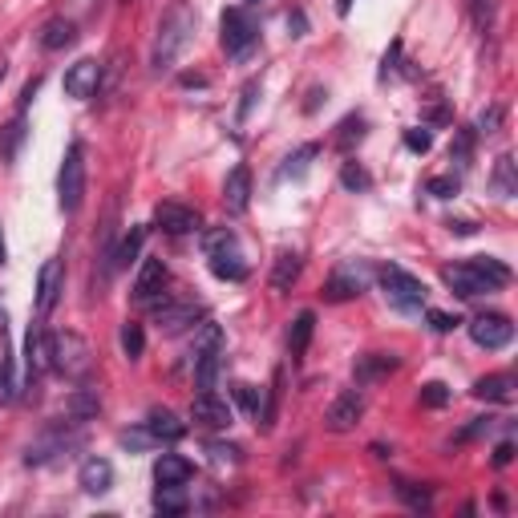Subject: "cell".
Wrapping results in <instances>:
<instances>
[{
    "mask_svg": "<svg viewBox=\"0 0 518 518\" xmlns=\"http://www.w3.org/2000/svg\"><path fill=\"white\" fill-rule=\"evenodd\" d=\"M195 29H199V13L190 8V0H174L162 13V21H158L154 49H150V69L154 73L174 69V61H179V57L187 53V45L195 41Z\"/></svg>",
    "mask_w": 518,
    "mask_h": 518,
    "instance_id": "cell-1",
    "label": "cell"
},
{
    "mask_svg": "<svg viewBox=\"0 0 518 518\" xmlns=\"http://www.w3.org/2000/svg\"><path fill=\"white\" fill-rule=\"evenodd\" d=\"M49 353H53V365L65 373L69 381H86L89 369H94V348H89L86 337L61 328L53 340H49Z\"/></svg>",
    "mask_w": 518,
    "mask_h": 518,
    "instance_id": "cell-2",
    "label": "cell"
},
{
    "mask_svg": "<svg viewBox=\"0 0 518 518\" xmlns=\"http://www.w3.org/2000/svg\"><path fill=\"white\" fill-rule=\"evenodd\" d=\"M377 280H381V288H385V300L397 312H421L425 308V283L417 280V275H409L405 267H397V264H385L377 272Z\"/></svg>",
    "mask_w": 518,
    "mask_h": 518,
    "instance_id": "cell-3",
    "label": "cell"
},
{
    "mask_svg": "<svg viewBox=\"0 0 518 518\" xmlns=\"http://www.w3.org/2000/svg\"><path fill=\"white\" fill-rule=\"evenodd\" d=\"M203 247H207V259H211V272L219 275V280H247V264H244V255H239V239L231 227L207 231Z\"/></svg>",
    "mask_w": 518,
    "mask_h": 518,
    "instance_id": "cell-4",
    "label": "cell"
},
{
    "mask_svg": "<svg viewBox=\"0 0 518 518\" xmlns=\"http://www.w3.org/2000/svg\"><path fill=\"white\" fill-rule=\"evenodd\" d=\"M81 441H86L81 421L53 425V430H45L41 438H32V446L24 449V462H29V466H45V462H53L57 454H69V449H78Z\"/></svg>",
    "mask_w": 518,
    "mask_h": 518,
    "instance_id": "cell-5",
    "label": "cell"
},
{
    "mask_svg": "<svg viewBox=\"0 0 518 518\" xmlns=\"http://www.w3.org/2000/svg\"><path fill=\"white\" fill-rule=\"evenodd\" d=\"M57 199H61V211L69 215L86 199V150H81V142H69V150H65L61 174H57Z\"/></svg>",
    "mask_w": 518,
    "mask_h": 518,
    "instance_id": "cell-6",
    "label": "cell"
},
{
    "mask_svg": "<svg viewBox=\"0 0 518 518\" xmlns=\"http://www.w3.org/2000/svg\"><path fill=\"white\" fill-rule=\"evenodd\" d=\"M255 45H259L255 16L247 13V8H227V13H223V49H227V57L244 61Z\"/></svg>",
    "mask_w": 518,
    "mask_h": 518,
    "instance_id": "cell-7",
    "label": "cell"
},
{
    "mask_svg": "<svg viewBox=\"0 0 518 518\" xmlns=\"http://www.w3.org/2000/svg\"><path fill=\"white\" fill-rule=\"evenodd\" d=\"M470 340L478 348L498 353V348H506L514 340V324L506 320L503 312H482V316H474V324H470Z\"/></svg>",
    "mask_w": 518,
    "mask_h": 518,
    "instance_id": "cell-8",
    "label": "cell"
},
{
    "mask_svg": "<svg viewBox=\"0 0 518 518\" xmlns=\"http://www.w3.org/2000/svg\"><path fill=\"white\" fill-rule=\"evenodd\" d=\"M162 288H166V264H162V259H154V255L142 259L138 280H134V300L146 304V308H162L166 304Z\"/></svg>",
    "mask_w": 518,
    "mask_h": 518,
    "instance_id": "cell-9",
    "label": "cell"
},
{
    "mask_svg": "<svg viewBox=\"0 0 518 518\" xmlns=\"http://www.w3.org/2000/svg\"><path fill=\"white\" fill-rule=\"evenodd\" d=\"M365 283H369V272H365L361 264H340L337 272L328 275V283H324V300H328V304H345V300L361 296Z\"/></svg>",
    "mask_w": 518,
    "mask_h": 518,
    "instance_id": "cell-10",
    "label": "cell"
},
{
    "mask_svg": "<svg viewBox=\"0 0 518 518\" xmlns=\"http://www.w3.org/2000/svg\"><path fill=\"white\" fill-rule=\"evenodd\" d=\"M154 227L179 239V236H195V231L203 227V219H199L195 207H182V203H158V207H154Z\"/></svg>",
    "mask_w": 518,
    "mask_h": 518,
    "instance_id": "cell-11",
    "label": "cell"
},
{
    "mask_svg": "<svg viewBox=\"0 0 518 518\" xmlns=\"http://www.w3.org/2000/svg\"><path fill=\"white\" fill-rule=\"evenodd\" d=\"M365 413V397L356 389H345L337 401L328 405V413H324V425H328L332 433H348L356 421H361Z\"/></svg>",
    "mask_w": 518,
    "mask_h": 518,
    "instance_id": "cell-12",
    "label": "cell"
},
{
    "mask_svg": "<svg viewBox=\"0 0 518 518\" xmlns=\"http://www.w3.org/2000/svg\"><path fill=\"white\" fill-rule=\"evenodd\" d=\"M97 81H102V65H97L94 57H81V61H73L69 69H65V94L86 102V97L97 94Z\"/></svg>",
    "mask_w": 518,
    "mask_h": 518,
    "instance_id": "cell-13",
    "label": "cell"
},
{
    "mask_svg": "<svg viewBox=\"0 0 518 518\" xmlns=\"http://www.w3.org/2000/svg\"><path fill=\"white\" fill-rule=\"evenodd\" d=\"M190 417H195V425H203V430H227V425L236 421L231 405L223 397H215V389L211 393H199L195 405H190Z\"/></svg>",
    "mask_w": 518,
    "mask_h": 518,
    "instance_id": "cell-14",
    "label": "cell"
},
{
    "mask_svg": "<svg viewBox=\"0 0 518 518\" xmlns=\"http://www.w3.org/2000/svg\"><path fill=\"white\" fill-rule=\"evenodd\" d=\"M65 291V267H61V259H45L41 264V272H37V312L41 316H49L53 312V304H57V296Z\"/></svg>",
    "mask_w": 518,
    "mask_h": 518,
    "instance_id": "cell-15",
    "label": "cell"
},
{
    "mask_svg": "<svg viewBox=\"0 0 518 518\" xmlns=\"http://www.w3.org/2000/svg\"><path fill=\"white\" fill-rule=\"evenodd\" d=\"M53 365V353H49V337L41 324H32L29 337H24V377H29V385L41 377V373Z\"/></svg>",
    "mask_w": 518,
    "mask_h": 518,
    "instance_id": "cell-16",
    "label": "cell"
},
{
    "mask_svg": "<svg viewBox=\"0 0 518 518\" xmlns=\"http://www.w3.org/2000/svg\"><path fill=\"white\" fill-rule=\"evenodd\" d=\"M441 280L449 283V291H458L462 300H474V296H482V291H490V283L482 280L478 272H474V264L466 259V264H449V267H441Z\"/></svg>",
    "mask_w": 518,
    "mask_h": 518,
    "instance_id": "cell-17",
    "label": "cell"
},
{
    "mask_svg": "<svg viewBox=\"0 0 518 518\" xmlns=\"http://www.w3.org/2000/svg\"><path fill=\"white\" fill-rule=\"evenodd\" d=\"M247 203H252V171L236 166L227 174V182H223V207H227V215H244Z\"/></svg>",
    "mask_w": 518,
    "mask_h": 518,
    "instance_id": "cell-18",
    "label": "cell"
},
{
    "mask_svg": "<svg viewBox=\"0 0 518 518\" xmlns=\"http://www.w3.org/2000/svg\"><path fill=\"white\" fill-rule=\"evenodd\" d=\"M190 478H195V466H190L182 454H162L154 462V482L158 486H187Z\"/></svg>",
    "mask_w": 518,
    "mask_h": 518,
    "instance_id": "cell-19",
    "label": "cell"
},
{
    "mask_svg": "<svg viewBox=\"0 0 518 518\" xmlns=\"http://www.w3.org/2000/svg\"><path fill=\"white\" fill-rule=\"evenodd\" d=\"M78 486L86 490V495H106V490L114 486V466L106 462V458H89V462H81Z\"/></svg>",
    "mask_w": 518,
    "mask_h": 518,
    "instance_id": "cell-20",
    "label": "cell"
},
{
    "mask_svg": "<svg viewBox=\"0 0 518 518\" xmlns=\"http://www.w3.org/2000/svg\"><path fill=\"white\" fill-rule=\"evenodd\" d=\"M199 316L203 312H199L195 304H171V300H166V304L158 308V328H162L166 337H179V332H187Z\"/></svg>",
    "mask_w": 518,
    "mask_h": 518,
    "instance_id": "cell-21",
    "label": "cell"
},
{
    "mask_svg": "<svg viewBox=\"0 0 518 518\" xmlns=\"http://www.w3.org/2000/svg\"><path fill=\"white\" fill-rule=\"evenodd\" d=\"M146 430L154 433L158 446H162V441L171 446V441H182V438H187V421H179L171 409H154V413L146 417Z\"/></svg>",
    "mask_w": 518,
    "mask_h": 518,
    "instance_id": "cell-22",
    "label": "cell"
},
{
    "mask_svg": "<svg viewBox=\"0 0 518 518\" xmlns=\"http://www.w3.org/2000/svg\"><path fill=\"white\" fill-rule=\"evenodd\" d=\"M73 41H78V29H73L69 16H53V21L41 24V49H49V53H57V49H69Z\"/></svg>",
    "mask_w": 518,
    "mask_h": 518,
    "instance_id": "cell-23",
    "label": "cell"
},
{
    "mask_svg": "<svg viewBox=\"0 0 518 518\" xmlns=\"http://www.w3.org/2000/svg\"><path fill=\"white\" fill-rule=\"evenodd\" d=\"M300 272H304V259H300V252H280V255H275V267H272V288L275 291H291V283L300 280Z\"/></svg>",
    "mask_w": 518,
    "mask_h": 518,
    "instance_id": "cell-24",
    "label": "cell"
},
{
    "mask_svg": "<svg viewBox=\"0 0 518 518\" xmlns=\"http://www.w3.org/2000/svg\"><path fill=\"white\" fill-rule=\"evenodd\" d=\"M393 369H397V356L393 353H369V356L356 361V381H361V385H373V381L389 377Z\"/></svg>",
    "mask_w": 518,
    "mask_h": 518,
    "instance_id": "cell-25",
    "label": "cell"
},
{
    "mask_svg": "<svg viewBox=\"0 0 518 518\" xmlns=\"http://www.w3.org/2000/svg\"><path fill=\"white\" fill-rule=\"evenodd\" d=\"M474 397L478 401H514V377L511 373H495V377H482L478 385H474Z\"/></svg>",
    "mask_w": 518,
    "mask_h": 518,
    "instance_id": "cell-26",
    "label": "cell"
},
{
    "mask_svg": "<svg viewBox=\"0 0 518 518\" xmlns=\"http://www.w3.org/2000/svg\"><path fill=\"white\" fill-rule=\"evenodd\" d=\"M219 369H223V348H207V353H195V381L203 393L215 389L219 381Z\"/></svg>",
    "mask_w": 518,
    "mask_h": 518,
    "instance_id": "cell-27",
    "label": "cell"
},
{
    "mask_svg": "<svg viewBox=\"0 0 518 518\" xmlns=\"http://www.w3.org/2000/svg\"><path fill=\"white\" fill-rule=\"evenodd\" d=\"M470 264H474V272H478L482 280L490 283V291H498V288H506V283H511V267H506L503 259H495V255H474Z\"/></svg>",
    "mask_w": 518,
    "mask_h": 518,
    "instance_id": "cell-28",
    "label": "cell"
},
{
    "mask_svg": "<svg viewBox=\"0 0 518 518\" xmlns=\"http://www.w3.org/2000/svg\"><path fill=\"white\" fill-rule=\"evenodd\" d=\"M316 154H320V146H312V142H308V146H300L296 154H288V158H283V166H280V182H288V179H304Z\"/></svg>",
    "mask_w": 518,
    "mask_h": 518,
    "instance_id": "cell-29",
    "label": "cell"
},
{
    "mask_svg": "<svg viewBox=\"0 0 518 518\" xmlns=\"http://www.w3.org/2000/svg\"><path fill=\"white\" fill-rule=\"evenodd\" d=\"M312 332H316V312H300L296 324H291V332H288L291 356H304L308 353V340H312Z\"/></svg>",
    "mask_w": 518,
    "mask_h": 518,
    "instance_id": "cell-30",
    "label": "cell"
},
{
    "mask_svg": "<svg viewBox=\"0 0 518 518\" xmlns=\"http://www.w3.org/2000/svg\"><path fill=\"white\" fill-rule=\"evenodd\" d=\"M142 239H146V227H130V236L114 247V267H130L142 255Z\"/></svg>",
    "mask_w": 518,
    "mask_h": 518,
    "instance_id": "cell-31",
    "label": "cell"
},
{
    "mask_svg": "<svg viewBox=\"0 0 518 518\" xmlns=\"http://www.w3.org/2000/svg\"><path fill=\"white\" fill-rule=\"evenodd\" d=\"M97 409H102V401H97L94 389H78V393L69 397V417H73V421H81V425H86L89 417L97 413Z\"/></svg>",
    "mask_w": 518,
    "mask_h": 518,
    "instance_id": "cell-32",
    "label": "cell"
},
{
    "mask_svg": "<svg viewBox=\"0 0 518 518\" xmlns=\"http://www.w3.org/2000/svg\"><path fill=\"white\" fill-rule=\"evenodd\" d=\"M154 506L162 514H182V511H187V490H182V486H158Z\"/></svg>",
    "mask_w": 518,
    "mask_h": 518,
    "instance_id": "cell-33",
    "label": "cell"
},
{
    "mask_svg": "<svg viewBox=\"0 0 518 518\" xmlns=\"http://www.w3.org/2000/svg\"><path fill=\"white\" fill-rule=\"evenodd\" d=\"M495 190H498L503 199H511L514 190H518V182H514V158H511V154L498 158V166H495Z\"/></svg>",
    "mask_w": 518,
    "mask_h": 518,
    "instance_id": "cell-34",
    "label": "cell"
},
{
    "mask_svg": "<svg viewBox=\"0 0 518 518\" xmlns=\"http://www.w3.org/2000/svg\"><path fill=\"white\" fill-rule=\"evenodd\" d=\"M470 16L482 32L495 29V16H498V0H470Z\"/></svg>",
    "mask_w": 518,
    "mask_h": 518,
    "instance_id": "cell-35",
    "label": "cell"
},
{
    "mask_svg": "<svg viewBox=\"0 0 518 518\" xmlns=\"http://www.w3.org/2000/svg\"><path fill=\"white\" fill-rule=\"evenodd\" d=\"M340 182H345L348 190H369L373 187L369 171H365L361 162H345V166H340Z\"/></svg>",
    "mask_w": 518,
    "mask_h": 518,
    "instance_id": "cell-36",
    "label": "cell"
},
{
    "mask_svg": "<svg viewBox=\"0 0 518 518\" xmlns=\"http://www.w3.org/2000/svg\"><path fill=\"white\" fill-rule=\"evenodd\" d=\"M142 348H146V337H142V324H122V353L130 361H138Z\"/></svg>",
    "mask_w": 518,
    "mask_h": 518,
    "instance_id": "cell-37",
    "label": "cell"
},
{
    "mask_svg": "<svg viewBox=\"0 0 518 518\" xmlns=\"http://www.w3.org/2000/svg\"><path fill=\"white\" fill-rule=\"evenodd\" d=\"M417 401H421L425 409H441V405H449V385H441V381H430V385H421V393H417Z\"/></svg>",
    "mask_w": 518,
    "mask_h": 518,
    "instance_id": "cell-38",
    "label": "cell"
},
{
    "mask_svg": "<svg viewBox=\"0 0 518 518\" xmlns=\"http://www.w3.org/2000/svg\"><path fill=\"white\" fill-rule=\"evenodd\" d=\"M16 397V377H13V356L8 348H0V401H13Z\"/></svg>",
    "mask_w": 518,
    "mask_h": 518,
    "instance_id": "cell-39",
    "label": "cell"
},
{
    "mask_svg": "<svg viewBox=\"0 0 518 518\" xmlns=\"http://www.w3.org/2000/svg\"><path fill=\"white\" fill-rule=\"evenodd\" d=\"M397 495L405 498L413 511H430V490H421V486H413V482H397Z\"/></svg>",
    "mask_w": 518,
    "mask_h": 518,
    "instance_id": "cell-40",
    "label": "cell"
},
{
    "mask_svg": "<svg viewBox=\"0 0 518 518\" xmlns=\"http://www.w3.org/2000/svg\"><path fill=\"white\" fill-rule=\"evenodd\" d=\"M122 446H130V449H154L158 441H154V433L142 425V430H126V433H122Z\"/></svg>",
    "mask_w": 518,
    "mask_h": 518,
    "instance_id": "cell-41",
    "label": "cell"
},
{
    "mask_svg": "<svg viewBox=\"0 0 518 518\" xmlns=\"http://www.w3.org/2000/svg\"><path fill=\"white\" fill-rule=\"evenodd\" d=\"M425 190H430V195H438V199H454L458 195V179H454V174H441V179L425 182Z\"/></svg>",
    "mask_w": 518,
    "mask_h": 518,
    "instance_id": "cell-42",
    "label": "cell"
},
{
    "mask_svg": "<svg viewBox=\"0 0 518 518\" xmlns=\"http://www.w3.org/2000/svg\"><path fill=\"white\" fill-rule=\"evenodd\" d=\"M239 454H244L239 446H223V441H211V458H215V466H236V462H239Z\"/></svg>",
    "mask_w": 518,
    "mask_h": 518,
    "instance_id": "cell-43",
    "label": "cell"
},
{
    "mask_svg": "<svg viewBox=\"0 0 518 518\" xmlns=\"http://www.w3.org/2000/svg\"><path fill=\"white\" fill-rule=\"evenodd\" d=\"M361 134H365V118H345L340 122V134H337V142L340 146H348V142H361Z\"/></svg>",
    "mask_w": 518,
    "mask_h": 518,
    "instance_id": "cell-44",
    "label": "cell"
},
{
    "mask_svg": "<svg viewBox=\"0 0 518 518\" xmlns=\"http://www.w3.org/2000/svg\"><path fill=\"white\" fill-rule=\"evenodd\" d=\"M405 146L413 150V154H425V150L433 146V134L430 130H405Z\"/></svg>",
    "mask_w": 518,
    "mask_h": 518,
    "instance_id": "cell-45",
    "label": "cell"
},
{
    "mask_svg": "<svg viewBox=\"0 0 518 518\" xmlns=\"http://www.w3.org/2000/svg\"><path fill=\"white\" fill-rule=\"evenodd\" d=\"M458 324H462V320H458V316H449V312H438V308L430 312V328L433 332H454Z\"/></svg>",
    "mask_w": 518,
    "mask_h": 518,
    "instance_id": "cell-46",
    "label": "cell"
},
{
    "mask_svg": "<svg viewBox=\"0 0 518 518\" xmlns=\"http://www.w3.org/2000/svg\"><path fill=\"white\" fill-rule=\"evenodd\" d=\"M236 397H239V405H244L247 413H259V393H255V385H236Z\"/></svg>",
    "mask_w": 518,
    "mask_h": 518,
    "instance_id": "cell-47",
    "label": "cell"
},
{
    "mask_svg": "<svg viewBox=\"0 0 518 518\" xmlns=\"http://www.w3.org/2000/svg\"><path fill=\"white\" fill-rule=\"evenodd\" d=\"M449 158H458V162L466 166V158H470V134H458L454 150H449Z\"/></svg>",
    "mask_w": 518,
    "mask_h": 518,
    "instance_id": "cell-48",
    "label": "cell"
},
{
    "mask_svg": "<svg viewBox=\"0 0 518 518\" xmlns=\"http://www.w3.org/2000/svg\"><path fill=\"white\" fill-rule=\"evenodd\" d=\"M490 425H495V417H478L474 425H466V430H462V441H466V438H482V433H486Z\"/></svg>",
    "mask_w": 518,
    "mask_h": 518,
    "instance_id": "cell-49",
    "label": "cell"
},
{
    "mask_svg": "<svg viewBox=\"0 0 518 518\" xmlns=\"http://www.w3.org/2000/svg\"><path fill=\"white\" fill-rule=\"evenodd\" d=\"M498 118H503V110H498V106H495V110H486V114H482V118H478V126H482V130H486V134H495V126H498Z\"/></svg>",
    "mask_w": 518,
    "mask_h": 518,
    "instance_id": "cell-50",
    "label": "cell"
},
{
    "mask_svg": "<svg viewBox=\"0 0 518 518\" xmlns=\"http://www.w3.org/2000/svg\"><path fill=\"white\" fill-rule=\"evenodd\" d=\"M511 458H514V446L511 441H503V446L495 449V466H511Z\"/></svg>",
    "mask_w": 518,
    "mask_h": 518,
    "instance_id": "cell-51",
    "label": "cell"
},
{
    "mask_svg": "<svg viewBox=\"0 0 518 518\" xmlns=\"http://www.w3.org/2000/svg\"><path fill=\"white\" fill-rule=\"evenodd\" d=\"M449 231H458V236H474V231H478V227H474V223H449Z\"/></svg>",
    "mask_w": 518,
    "mask_h": 518,
    "instance_id": "cell-52",
    "label": "cell"
},
{
    "mask_svg": "<svg viewBox=\"0 0 518 518\" xmlns=\"http://www.w3.org/2000/svg\"><path fill=\"white\" fill-rule=\"evenodd\" d=\"M348 8H353V0H337V13H340V16H345Z\"/></svg>",
    "mask_w": 518,
    "mask_h": 518,
    "instance_id": "cell-53",
    "label": "cell"
},
{
    "mask_svg": "<svg viewBox=\"0 0 518 518\" xmlns=\"http://www.w3.org/2000/svg\"><path fill=\"white\" fill-rule=\"evenodd\" d=\"M5 73H8V61H5V57H0V81H5Z\"/></svg>",
    "mask_w": 518,
    "mask_h": 518,
    "instance_id": "cell-54",
    "label": "cell"
},
{
    "mask_svg": "<svg viewBox=\"0 0 518 518\" xmlns=\"http://www.w3.org/2000/svg\"><path fill=\"white\" fill-rule=\"evenodd\" d=\"M0 264H5V239H0Z\"/></svg>",
    "mask_w": 518,
    "mask_h": 518,
    "instance_id": "cell-55",
    "label": "cell"
},
{
    "mask_svg": "<svg viewBox=\"0 0 518 518\" xmlns=\"http://www.w3.org/2000/svg\"><path fill=\"white\" fill-rule=\"evenodd\" d=\"M78 5H89V0H78Z\"/></svg>",
    "mask_w": 518,
    "mask_h": 518,
    "instance_id": "cell-56",
    "label": "cell"
}]
</instances>
